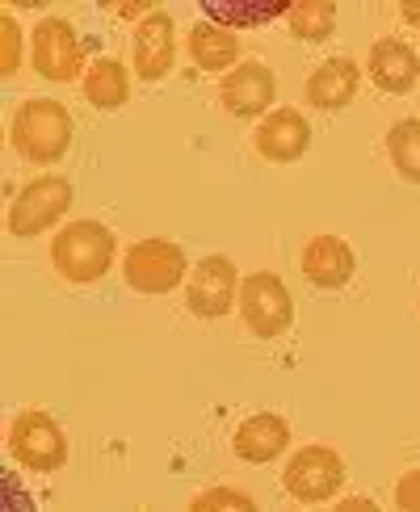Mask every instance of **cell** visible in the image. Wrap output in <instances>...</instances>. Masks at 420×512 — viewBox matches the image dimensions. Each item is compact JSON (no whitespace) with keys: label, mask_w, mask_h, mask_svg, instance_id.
Returning <instances> with one entry per match:
<instances>
[{"label":"cell","mask_w":420,"mask_h":512,"mask_svg":"<svg viewBox=\"0 0 420 512\" xmlns=\"http://www.w3.org/2000/svg\"><path fill=\"white\" fill-rule=\"evenodd\" d=\"M72 131L76 122L68 114V105H59L51 97H34V101H21L17 114H13V152L30 164H55L68 156L72 147Z\"/></svg>","instance_id":"1"},{"label":"cell","mask_w":420,"mask_h":512,"mask_svg":"<svg viewBox=\"0 0 420 512\" xmlns=\"http://www.w3.org/2000/svg\"><path fill=\"white\" fill-rule=\"evenodd\" d=\"M114 252H118V240H114L110 227L80 219V223H68L55 236L51 261H55L59 277H68L76 286H89V282H101V277L110 273Z\"/></svg>","instance_id":"2"},{"label":"cell","mask_w":420,"mask_h":512,"mask_svg":"<svg viewBox=\"0 0 420 512\" xmlns=\"http://www.w3.org/2000/svg\"><path fill=\"white\" fill-rule=\"evenodd\" d=\"M240 315L252 336L278 340L294 324V303L290 290L278 273H248L240 282Z\"/></svg>","instance_id":"3"},{"label":"cell","mask_w":420,"mask_h":512,"mask_svg":"<svg viewBox=\"0 0 420 512\" xmlns=\"http://www.w3.org/2000/svg\"><path fill=\"white\" fill-rule=\"evenodd\" d=\"M72 198H76V189H72V181H63V177H38V181H30L13 198V206H9V231L17 240L38 236V231L55 227L63 215H68Z\"/></svg>","instance_id":"4"},{"label":"cell","mask_w":420,"mask_h":512,"mask_svg":"<svg viewBox=\"0 0 420 512\" xmlns=\"http://www.w3.org/2000/svg\"><path fill=\"white\" fill-rule=\"evenodd\" d=\"M9 454L26 466V471L47 475L68 462V437H63V429L47 412H21L9 424Z\"/></svg>","instance_id":"5"},{"label":"cell","mask_w":420,"mask_h":512,"mask_svg":"<svg viewBox=\"0 0 420 512\" xmlns=\"http://www.w3.org/2000/svg\"><path fill=\"white\" fill-rule=\"evenodd\" d=\"M341 483H345V462L336 450H328V445H303L282 471V487L303 504L332 500L341 492Z\"/></svg>","instance_id":"6"},{"label":"cell","mask_w":420,"mask_h":512,"mask_svg":"<svg viewBox=\"0 0 420 512\" xmlns=\"http://www.w3.org/2000/svg\"><path fill=\"white\" fill-rule=\"evenodd\" d=\"M30 59H34V72L55 80V84L76 80L84 68V47H80V34L72 30V21L68 17H42L34 26V38H30Z\"/></svg>","instance_id":"7"},{"label":"cell","mask_w":420,"mask_h":512,"mask_svg":"<svg viewBox=\"0 0 420 512\" xmlns=\"http://www.w3.org/2000/svg\"><path fill=\"white\" fill-rule=\"evenodd\" d=\"M126 286L139 294H168L185 277V252L168 240H139L122 261Z\"/></svg>","instance_id":"8"},{"label":"cell","mask_w":420,"mask_h":512,"mask_svg":"<svg viewBox=\"0 0 420 512\" xmlns=\"http://www.w3.org/2000/svg\"><path fill=\"white\" fill-rule=\"evenodd\" d=\"M236 265L227 256H206L185 286V303L198 319H223L236 307Z\"/></svg>","instance_id":"9"},{"label":"cell","mask_w":420,"mask_h":512,"mask_svg":"<svg viewBox=\"0 0 420 512\" xmlns=\"http://www.w3.org/2000/svg\"><path fill=\"white\" fill-rule=\"evenodd\" d=\"M219 97H223V110L236 114V118H261L273 97H278V76H273L265 63L257 59H244L240 68H231L219 84Z\"/></svg>","instance_id":"10"},{"label":"cell","mask_w":420,"mask_h":512,"mask_svg":"<svg viewBox=\"0 0 420 512\" xmlns=\"http://www.w3.org/2000/svg\"><path fill=\"white\" fill-rule=\"evenodd\" d=\"M177 59V26L164 9L147 13L135 26V76L139 80H164Z\"/></svg>","instance_id":"11"},{"label":"cell","mask_w":420,"mask_h":512,"mask_svg":"<svg viewBox=\"0 0 420 512\" xmlns=\"http://www.w3.org/2000/svg\"><path fill=\"white\" fill-rule=\"evenodd\" d=\"M252 143H257V152L273 164H290L299 160L307 147H311V126L299 110H273L269 118L257 122V131H252Z\"/></svg>","instance_id":"12"},{"label":"cell","mask_w":420,"mask_h":512,"mask_svg":"<svg viewBox=\"0 0 420 512\" xmlns=\"http://www.w3.org/2000/svg\"><path fill=\"white\" fill-rule=\"evenodd\" d=\"M370 80L391 97H404L420 84V59L404 38H378L370 47Z\"/></svg>","instance_id":"13"},{"label":"cell","mask_w":420,"mask_h":512,"mask_svg":"<svg viewBox=\"0 0 420 512\" xmlns=\"http://www.w3.org/2000/svg\"><path fill=\"white\" fill-rule=\"evenodd\" d=\"M290 445V424L278 416V412H257L248 416L236 437H231V450H236L240 462H252V466H265L273 458H282Z\"/></svg>","instance_id":"14"},{"label":"cell","mask_w":420,"mask_h":512,"mask_svg":"<svg viewBox=\"0 0 420 512\" xmlns=\"http://www.w3.org/2000/svg\"><path fill=\"white\" fill-rule=\"evenodd\" d=\"M357 269V256L341 236H315L303 248V277L320 290H341Z\"/></svg>","instance_id":"15"},{"label":"cell","mask_w":420,"mask_h":512,"mask_svg":"<svg viewBox=\"0 0 420 512\" xmlns=\"http://www.w3.org/2000/svg\"><path fill=\"white\" fill-rule=\"evenodd\" d=\"M357 89H362L357 63L336 55V59H324L320 68L307 76V105H315V110H345L357 97Z\"/></svg>","instance_id":"16"},{"label":"cell","mask_w":420,"mask_h":512,"mask_svg":"<svg viewBox=\"0 0 420 512\" xmlns=\"http://www.w3.org/2000/svg\"><path fill=\"white\" fill-rule=\"evenodd\" d=\"M240 38L215 26V21H198L194 30H189V59L198 63L202 72H227V68H240Z\"/></svg>","instance_id":"17"},{"label":"cell","mask_w":420,"mask_h":512,"mask_svg":"<svg viewBox=\"0 0 420 512\" xmlns=\"http://www.w3.org/2000/svg\"><path fill=\"white\" fill-rule=\"evenodd\" d=\"M131 97V76L118 59H93L89 72H84V101L93 105V110H118Z\"/></svg>","instance_id":"18"},{"label":"cell","mask_w":420,"mask_h":512,"mask_svg":"<svg viewBox=\"0 0 420 512\" xmlns=\"http://www.w3.org/2000/svg\"><path fill=\"white\" fill-rule=\"evenodd\" d=\"M273 17H290L286 0H261V5H223V0H206L202 21H215L223 30H240V26H265Z\"/></svg>","instance_id":"19"},{"label":"cell","mask_w":420,"mask_h":512,"mask_svg":"<svg viewBox=\"0 0 420 512\" xmlns=\"http://www.w3.org/2000/svg\"><path fill=\"white\" fill-rule=\"evenodd\" d=\"M387 152H391V164L395 173L420 185V118H404L395 122L387 131Z\"/></svg>","instance_id":"20"},{"label":"cell","mask_w":420,"mask_h":512,"mask_svg":"<svg viewBox=\"0 0 420 512\" xmlns=\"http://www.w3.org/2000/svg\"><path fill=\"white\" fill-rule=\"evenodd\" d=\"M290 34L303 42H324L336 26V5L328 0H303V5H290Z\"/></svg>","instance_id":"21"},{"label":"cell","mask_w":420,"mask_h":512,"mask_svg":"<svg viewBox=\"0 0 420 512\" xmlns=\"http://www.w3.org/2000/svg\"><path fill=\"white\" fill-rule=\"evenodd\" d=\"M189 512H261V508L252 504V496L236 492V487H210V492H202L189 504Z\"/></svg>","instance_id":"22"},{"label":"cell","mask_w":420,"mask_h":512,"mask_svg":"<svg viewBox=\"0 0 420 512\" xmlns=\"http://www.w3.org/2000/svg\"><path fill=\"white\" fill-rule=\"evenodd\" d=\"M0 34H5V55H0V76H13L17 72V59H21V34H17V21L9 13H0Z\"/></svg>","instance_id":"23"},{"label":"cell","mask_w":420,"mask_h":512,"mask_svg":"<svg viewBox=\"0 0 420 512\" xmlns=\"http://www.w3.org/2000/svg\"><path fill=\"white\" fill-rule=\"evenodd\" d=\"M395 504L399 512H420V466L395 483Z\"/></svg>","instance_id":"24"},{"label":"cell","mask_w":420,"mask_h":512,"mask_svg":"<svg viewBox=\"0 0 420 512\" xmlns=\"http://www.w3.org/2000/svg\"><path fill=\"white\" fill-rule=\"evenodd\" d=\"M5 500H9V508L5 512H34V500L21 492V483H17V475L13 471H5Z\"/></svg>","instance_id":"25"},{"label":"cell","mask_w":420,"mask_h":512,"mask_svg":"<svg viewBox=\"0 0 420 512\" xmlns=\"http://www.w3.org/2000/svg\"><path fill=\"white\" fill-rule=\"evenodd\" d=\"M332 512H383V508H378L374 500H366V496H349V500L336 504Z\"/></svg>","instance_id":"26"},{"label":"cell","mask_w":420,"mask_h":512,"mask_svg":"<svg viewBox=\"0 0 420 512\" xmlns=\"http://www.w3.org/2000/svg\"><path fill=\"white\" fill-rule=\"evenodd\" d=\"M114 13H122V17H135V13H156L152 5H114Z\"/></svg>","instance_id":"27"},{"label":"cell","mask_w":420,"mask_h":512,"mask_svg":"<svg viewBox=\"0 0 420 512\" xmlns=\"http://www.w3.org/2000/svg\"><path fill=\"white\" fill-rule=\"evenodd\" d=\"M404 17H408V21H416V26H420V5H404Z\"/></svg>","instance_id":"28"}]
</instances>
